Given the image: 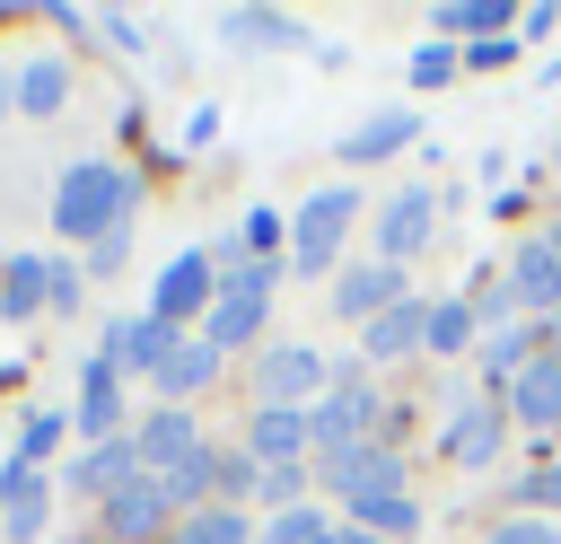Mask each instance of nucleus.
<instances>
[{"mask_svg":"<svg viewBox=\"0 0 561 544\" xmlns=\"http://www.w3.org/2000/svg\"><path fill=\"white\" fill-rule=\"evenodd\" d=\"M123 219H131V175H123V167L88 158V167L61 175V193H53V228H61V237H88V246H96V237H114Z\"/></svg>","mask_w":561,"mask_h":544,"instance_id":"nucleus-1","label":"nucleus"},{"mask_svg":"<svg viewBox=\"0 0 561 544\" xmlns=\"http://www.w3.org/2000/svg\"><path fill=\"white\" fill-rule=\"evenodd\" d=\"M351 219H359V193H351V184H324V193H307V202H298V219H289V246H298V272H324V263L342 254V237H351Z\"/></svg>","mask_w":561,"mask_h":544,"instance_id":"nucleus-2","label":"nucleus"},{"mask_svg":"<svg viewBox=\"0 0 561 544\" xmlns=\"http://www.w3.org/2000/svg\"><path fill=\"white\" fill-rule=\"evenodd\" d=\"M263 307H272V272H263V263L228 272L219 298H210V316H202V342H210V351H237V342L263 325Z\"/></svg>","mask_w":561,"mask_h":544,"instance_id":"nucleus-3","label":"nucleus"},{"mask_svg":"<svg viewBox=\"0 0 561 544\" xmlns=\"http://www.w3.org/2000/svg\"><path fill=\"white\" fill-rule=\"evenodd\" d=\"M210 298H219V263L210 254H175L158 272V290H149V316L158 325H193V316H210Z\"/></svg>","mask_w":561,"mask_h":544,"instance_id":"nucleus-4","label":"nucleus"},{"mask_svg":"<svg viewBox=\"0 0 561 544\" xmlns=\"http://www.w3.org/2000/svg\"><path fill=\"white\" fill-rule=\"evenodd\" d=\"M333 369H324V351H307V342H280V351H263V404L272 412H316V386H324Z\"/></svg>","mask_w":561,"mask_h":544,"instance_id":"nucleus-5","label":"nucleus"},{"mask_svg":"<svg viewBox=\"0 0 561 544\" xmlns=\"http://www.w3.org/2000/svg\"><path fill=\"white\" fill-rule=\"evenodd\" d=\"M377 421V395L359 386V377H333V395L307 412V447H324V456H342V447H359V430Z\"/></svg>","mask_w":561,"mask_h":544,"instance_id":"nucleus-6","label":"nucleus"},{"mask_svg":"<svg viewBox=\"0 0 561 544\" xmlns=\"http://www.w3.org/2000/svg\"><path fill=\"white\" fill-rule=\"evenodd\" d=\"M105 535L114 544H167L175 535V509H167V491H158V474H140V483H123V491H105Z\"/></svg>","mask_w":561,"mask_h":544,"instance_id":"nucleus-7","label":"nucleus"},{"mask_svg":"<svg viewBox=\"0 0 561 544\" xmlns=\"http://www.w3.org/2000/svg\"><path fill=\"white\" fill-rule=\"evenodd\" d=\"M324 483H333L351 509H368V500H394V491H403V465H394L386 447H368V439H359V447L324 456Z\"/></svg>","mask_w":561,"mask_h":544,"instance_id":"nucleus-8","label":"nucleus"},{"mask_svg":"<svg viewBox=\"0 0 561 544\" xmlns=\"http://www.w3.org/2000/svg\"><path fill=\"white\" fill-rule=\"evenodd\" d=\"M131 447H140V465H149V474H175L184 456H202V439H193V412H184V404L149 412V421L131 430Z\"/></svg>","mask_w":561,"mask_h":544,"instance_id":"nucleus-9","label":"nucleus"},{"mask_svg":"<svg viewBox=\"0 0 561 544\" xmlns=\"http://www.w3.org/2000/svg\"><path fill=\"white\" fill-rule=\"evenodd\" d=\"M114 421H123V369L96 351V360L79 369V430H88V439H123Z\"/></svg>","mask_w":561,"mask_h":544,"instance_id":"nucleus-10","label":"nucleus"},{"mask_svg":"<svg viewBox=\"0 0 561 544\" xmlns=\"http://www.w3.org/2000/svg\"><path fill=\"white\" fill-rule=\"evenodd\" d=\"M140 474H149V465H140L131 430H123V439H96V447L70 465V483H79V491H96V500H105V491H123V483H140Z\"/></svg>","mask_w":561,"mask_h":544,"instance_id":"nucleus-11","label":"nucleus"},{"mask_svg":"<svg viewBox=\"0 0 561 544\" xmlns=\"http://www.w3.org/2000/svg\"><path fill=\"white\" fill-rule=\"evenodd\" d=\"M403 298V281H394V263H359V272H342L333 281V307L351 316V325H368V316H386Z\"/></svg>","mask_w":561,"mask_h":544,"instance_id":"nucleus-12","label":"nucleus"},{"mask_svg":"<svg viewBox=\"0 0 561 544\" xmlns=\"http://www.w3.org/2000/svg\"><path fill=\"white\" fill-rule=\"evenodd\" d=\"M175 351V325H158V316H123V325H105V360L114 369H158Z\"/></svg>","mask_w":561,"mask_h":544,"instance_id":"nucleus-13","label":"nucleus"},{"mask_svg":"<svg viewBox=\"0 0 561 544\" xmlns=\"http://www.w3.org/2000/svg\"><path fill=\"white\" fill-rule=\"evenodd\" d=\"M298 447H307V412H272V404H254V421H245V456H254V465H298Z\"/></svg>","mask_w":561,"mask_h":544,"instance_id":"nucleus-14","label":"nucleus"},{"mask_svg":"<svg viewBox=\"0 0 561 544\" xmlns=\"http://www.w3.org/2000/svg\"><path fill=\"white\" fill-rule=\"evenodd\" d=\"M44 298H53V263H44V254H9V263H0V316L26 325Z\"/></svg>","mask_w":561,"mask_h":544,"instance_id":"nucleus-15","label":"nucleus"},{"mask_svg":"<svg viewBox=\"0 0 561 544\" xmlns=\"http://www.w3.org/2000/svg\"><path fill=\"white\" fill-rule=\"evenodd\" d=\"M210 377H219V351H210V342H175V351H167V360L149 369V386H158L167 404H184V395H202Z\"/></svg>","mask_w":561,"mask_h":544,"instance_id":"nucleus-16","label":"nucleus"},{"mask_svg":"<svg viewBox=\"0 0 561 544\" xmlns=\"http://www.w3.org/2000/svg\"><path fill=\"white\" fill-rule=\"evenodd\" d=\"M517 421L526 430H552L561 421V351H543V360L517 369Z\"/></svg>","mask_w":561,"mask_h":544,"instance_id":"nucleus-17","label":"nucleus"},{"mask_svg":"<svg viewBox=\"0 0 561 544\" xmlns=\"http://www.w3.org/2000/svg\"><path fill=\"white\" fill-rule=\"evenodd\" d=\"M219 35H228V44H263V53L307 44V26H298L289 9H228V18H219Z\"/></svg>","mask_w":561,"mask_h":544,"instance_id":"nucleus-18","label":"nucleus"},{"mask_svg":"<svg viewBox=\"0 0 561 544\" xmlns=\"http://www.w3.org/2000/svg\"><path fill=\"white\" fill-rule=\"evenodd\" d=\"M526 307H552L561 316V237H535L526 254H517V281H508Z\"/></svg>","mask_w":561,"mask_h":544,"instance_id":"nucleus-19","label":"nucleus"},{"mask_svg":"<svg viewBox=\"0 0 561 544\" xmlns=\"http://www.w3.org/2000/svg\"><path fill=\"white\" fill-rule=\"evenodd\" d=\"M421 237H430V193H421V184H403V193L386 202V228H377V246H386V263H403Z\"/></svg>","mask_w":561,"mask_h":544,"instance_id":"nucleus-20","label":"nucleus"},{"mask_svg":"<svg viewBox=\"0 0 561 544\" xmlns=\"http://www.w3.org/2000/svg\"><path fill=\"white\" fill-rule=\"evenodd\" d=\"M421 333H430V307H421V298H394L386 316H368V325H359V342H368L377 360H394V351H412Z\"/></svg>","mask_w":561,"mask_h":544,"instance_id":"nucleus-21","label":"nucleus"},{"mask_svg":"<svg viewBox=\"0 0 561 544\" xmlns=\"http://www.w3.org/2000/svg\"><path fill=\"white\" fill-rule=\"evenodd\" d=\"M412 132H421V114H403V105H394V114H377V123L342 132V158H351V167H368V158H394Z\"/></svg>","mask_w":561,"mask_h":544,"instance_id":"nucleus-22","label":"nucleus"},{"mask_svg":"<svg viewBox=\"0 0 561 544\" xmlns=\"http://www.w3.org/2000/svg\"><path fill=\"white\" fill-rule=\"evenodd\" d=\"M44 518H53V491H44L35 474H18V483H9V500H0V535H9V544H35V535H44Z\"/></svg>","mask_w":561,"mask_h":544,"instance_id":"nucleus-23","label":"nucleus"},{"mask_svg":"<svg viewBox=\"0 0 561 544\" xmlns=\"http://www.w3.org/2000/svg\"><path fill=\"white\" fill-rule=\"evenodd\" d=\"M438 26H447V35H482V44H500V35H508V0H447Z\"/></svg>","mask_w":561,"mask_h":544,"instance_id":"nucleus-24","label":"nucleus"},{"mask_svg":"<svg viewBox=\"0 0 561 544\" xmlns=\"http://www.w3.org/2000/svg\"><path fill=\"white\" fill-rule=\"evenodd\" d=\"M61 97H70V70L61 61H26L18 70V114H61Z\"/></svg>","mask_w":561,"mask_h":544,"instance_id":"nucleus-25","label":"nucleus"},{"mask_svg":"<svg viewBox=\"0 0 561 544\" xmlns=\"http://www.w3.org/2000/svg\"><path fill=\"white\" fill-rule=\"evenodd\" d=\"M167 544H254L245 535V518L237 509H193V518H175V535Z\"/></svg>","mask_w":561,"mask_h":544,"instance_id":"nucleus-26","label":"nucleus"},{"mask_svg":"<svg viewBox=\"0 0 561 544\" xmlns=\"http://www.w3.org/2000/svg\"><path fill=\"white\" fill-rule=\"evenodd\" d=\"M210 474H219V456L202 447V456H184L175 474H158V491H167V509H202V491H210Z\"/></svg>","mask_w":561,"mask_h":544,"instance_id":"nucleus-27","label":"nucleus"},{"mask_svg":"<svg viewBox=\"0 0 561 544\" xmlns=\"http://www.w3.org/2000/svg\"><path fill=\"white\" fill-rule=\"evenodd\" d=\"M491 447H500V421H491V404H482V412H465V421L447 430V456H456V465H482Z\"/></svg>","mask_w":561,"mask_h":544,"instance_id":"nucleus-28","label":"nucleus"},{"mask_svg":"<svg viewBox=\"0 0 561 544\" xmlns=\"http://www.w3.org/2000/svg\"><path fill=\"white\" fill-rule=\"evenodd\" d=\"M421 342H430V351H465V342H473V307H465V298H438Z\"/></svg>","mask_w":561,"mask_h":544,"instance_id":"nucleus-29","label":"nucleus"},{"mask_svg":"<svg viewBox=\"0 0 561 544\" xmlns=\"http://www.w3.org/2000/svg\"><path fill=\"white\" fill-rule=\"evenodd\" d=\"M351 526H368V535L386 544V535H403V526H412V500H403V491H394V500H368V509H351Z\"/></svg>","mask_w":561,"mask_h":544,"instance_id":"nucleus-30","label":"nucleus"},{"mask_svg":"<svg viewBox=\"0 0 561 544\" xmlns=\"http://www.w3.org/2000/svg\"><path fill=\"white\" fill-rule=\"evenodd\" d=\"M53 439H61V412H26V421H18V456H26V465L53 456Z\"/></svg>","mask_w":561,"mask_h":544,"instance_id":"nucleus-31","label":"nucleus"},{"mask_svg":"<svg viewBox=\"0 0 561 544\" xmlns=\"http://www.w3.org/2000/svg\"><path fill=\"white\" fill-rule=\"evenodd\" d=\"M316 535H324V518H316V509H280L263 544H316Z\"/></svg>","mask_w":561,"mask_h":544,"instance_id":"nucleus-32","label":"nucleus"},{"mask_svg":"<svg viewBox=\"0 0 561 544\" xmlns=\"http://www.w3.org/2000/svg\"><path fill=\"white\" fill-rule=\"evenodd\" d=\"M438 79H456V53L447 44H421L412 53V88H438Z\"/></svg>","mask_w":561,"mask_h":544,"instance_id":"nucleus-33","label":"nucleus"},{"mask_svg":"<svg viewBox=\"0 0 561 544\" xmlns=\"http://www.w3.org/2000/svg\"><path fill=\"white\" fill-rule=\"evenodd\" d=\"M88 26H96V35H105V44H114V53H140V26H131V18H123V9H96V18H88Z\"/></svg>","mask_w":561,"mask_h":544,"instance_id":"nucleus-34","label":"nucleus"},{"mask_svg":"<svg viewBox=\"0 0 561 544\" xmlns=\"http://www.w3.org/2000/svg\"><path fill=\"white\" fill-rule=\"evenodd\" d=\"M491 544H561V526H543V518H508Z\"/></svg>","mask_w":561,"mask_h":544,"instance_id":"nucleus-35","label":"nucleus"},{"mask_svg":"<svg viewBox=\"0 0 561 544\" xmlns=\"http://www.w3.org/2000/svg\"><path fill=\"white\" fill-rule=\"evenodd\" d=\"M263 500H289L298 509V465H263Z\"/></svg>","mask_w":561,"mask_h":544,"instance_id":"nucleus-36","label":"nucleus"},{"mask_svg":"<svg viewBox=\"0 0 561 544\" xmlns=\"http://www.w3.org/2000/svg\"><path fill=\"white\" fill-rule=\"evenodd\" d=\"M88 272H123V228H114V237H96V246H88Z\"/></svg>","mask_w":561,"mask_h":544,"instance_id":"nucleus-37","label":"nucleus"},{"mask_svg":"<svg viewBox=\"0 0 561 544\" xmlns=\"http://www.w3.org/2000/svg\"><path fill=\"white\" fill-rule=\"evenodd\" d=\"M316 544H377V535H368V526H324Z\"/></svg>","mask_w":561,"mask_h":544,"instance_id":"nucleus-38","label":"nucleus"},{"mask_svg":"<svg viewBox=\"0 0 561 544\" xmlns=\"http://www.w3.org/2000/svg\"><path fill=\"white\" fill-rule=\"evenodd\" d=\"M535 500H552V509H561V465H552V474H535Z\"/></svg>","mask_w":561,"mask_h":544,"instance_id":"nucleus-39","label":"nucleus"},{"mask_svg":"<svg viewBox=\"0 0 561 544\" xmlns=\"http://www.w3.org/2000/svg\"><path fill=\"white\" fill-rule=\"evenodd\" d=\"M552 325H561V316H552Z\"/></svg>","mask_w":561,"mask_h":544,"instance_id":"nucleus-40","label":"nucleus"},{"mask_svg":"<svg viewBox=\"0 0 561 544\" xmlns=\"http://www.w3.org/2000/svg\"><path fill=\"white\" fill-rule=\"evenodd\" d=\"M254 544H263V535H254Z\"/></svg>","mask_w":561,"mask_h":544,"instance_id":"nucleus-41","label":"nucleus"}]
</instances>
